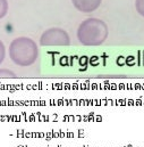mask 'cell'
<instances>
[{"label": "cell", "instance_id": "cell-2", "mask_svg": "<svg viewBox=\"0 0 144 147\" xmlns=\"http://www.w3.org/2000/svg\"><path fill=\"white\" fill-rule=\"evenodd\" d=\"M10 59L18 66H30L35 63L39 48L34 40L27 37L16 38L9 46Z\"/></svg>", "mask_w": 144, "mask_h": 147}, {"label": "cell", "instance_id": "cell-4", "mask_svg": "<svg viewBox=\"0 0 144 147\" xmlns=\"http://www.w3.org/2000/svg\"><path fill=\"white\" fill-rule=\"evenodd\" d=\"M102 0H72L73 6L81 13H92L97 10Z\"/></svg>", "mask_w": 144, "mask_h": 147}, {"label": "cell", "instance_id": "cell-7", "mask_svg": "<svg viewBox=\"0 0 144 147\" xmlns=\"http://www.w3.org/2000/svg\"><path fill=\"white\" fill-rule=\"evenodd\" d=\"M0 78H15V74L9 70H0Z\"/></svg>", "mask_w": 144, "mask_h": 147}, {"label": "cell", "instance_id": "cell-3", "mask_svg": "<svg viewBox=\"0 0 144 147\" xmlns=\"http://www.w3.org/2000/svg\"><path fill=\"white\" fill-rule=\"evenodd\" d=\"M71 43L69 34L60 28H50L45 30L40 38V45L43 47L68 46Z\"/></svg>", "mask_w": 144, "mask_h": 147}, {"label": "cell", "instance_id": "cell-6", "mask_svg": "<svg viewBox=\"0 0 144 147\" xmlns=\"http://www.w3.org/2000/svg\"><path fill=\"white\" fill-rule=\"evenodd\" d=\"M135 9L139 15L144 17V0H135Z\"/></svg>", "mask_w": 144, "mask_h": 147}, {"label": "cell", "instance_id": "cell-5", "mask_svg": "<svg viewBox=\"0 0 144 147\" xmlns=\"http://www.w3.org/2000/svg\"><path fill=\"white\" fill-rule=\"evenodd\" d=\"M8 8H9L8 0H0V20L6 17L8 13Z\"/></svg>", "mask_w": 144, "mask_h": 147}, {"label": "cell", "instance_id": "cell-1", "mask_svg": "<svg viewBox=\"0 0 144 147\" xmlns=\"http://www.w3.org/2000/svg\"><path fill=\"white\" fill-rule=\"evenodd\" d=\"M76 34L84 46H100L108 38V25L100 18L90 17L79 24Z\"/></svg>", "mask_w": 144, "mask_h": 147}, {"label": "cell", "instance_id": "cell-8", "mask_svg": "<svg viewBox=\"0 0 144 147\" xmlns=\"http://www.w3.org/2000/svg\"><path fill=\"white\" fill-rule=\"evenodd\" d=\"M5 56H6V48H5L3 43H2V41L0 40V64L2 63Z\"/></svg>", "mask_w": 144, "mask_h": 147}]
</instances>
